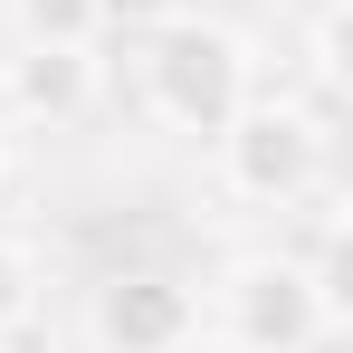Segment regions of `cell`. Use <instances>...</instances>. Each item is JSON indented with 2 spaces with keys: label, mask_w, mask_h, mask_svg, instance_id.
Returning a JSON list of instances; mask_svg holds the SVG:
<instances>
[{
  "label": "cell",
  "mask_w": 353,
  "mask_h": 353,
  "mask_svg": "<svg viewBox=\"0 0 353 353\" xmlns=\"http://www.w3.org/2000/svg\"><path fill=\"white\" fill-rule=\"evenodd\" d=\"M134 96H143V115L163 124V134L210 143L258 96V48H248V29H230V19L181 10V19H163V29L134 39Z\"/></svg>",
  "instance_id": "1"
},
{
  "label": "cell",
  "mask_w": 353,
  "mask_h": 353,
  "mask_svg": "<svg viewBox=\"0 0 353 353\" xmlns=\"http://www.w3.org/2000/svg\"><path fill=\"white\" fill-rule=\"evenodd\" d=\"M201 334H220L230 353H325L344 334V315L325 305L315 268L296 248H248L230 258L210 296H201Z\"/></svg>",
  "instance_id": "2"
},
{
  "label": "cell",
  "mask_w": 353,
  "mask_h": 353,
  "mask_svg": "<svg viewBox=\"0 0 353 353\" xmlns=\"http://www.w3.org/2000/svg\"><path fill=\"white\" fill-rule=\"evenodd\" d=\"M210 163H220V191L248 201V210H305L325 191V115L305 96H248L220 134H210Z\"/></svg>",
  "instance_id": "3"
},
{
  "label": "cell",
  "mask_w": 353,
  "mask_h": 353,
  "mask_svg": "<svg viewBox=\"0 0 353 353\" xmlns=\"http://www.w3.org/2000/svg\"><path fill=\"white\" fill-rule=\"evenodd\" d=\"M201 287L181 268H105L86 287V353H191Z\"/></svg>",
  "instance_id": "4"
},
{
  "label": "cell",
  "mask_w": 353,
  "mask_h": 353,
  "mask_svg": "<svg viewBox=\"0 0 353 353\" xmlns=\"http://www.w3.org/2000/svg\"><path fill=\"white\" fill-rule=\"evenodd\" d=\"M96 96H105V58H96V39H86V48H67V39H19V48L0 58V105H10L19 124L67 134V124L96 115Z\"/></svg>",
  "instance_id": "5"
},
{
  "label": "cell",
  "mask_w": 353,
  "mask_h": 353,
  "mask_svg": "<svg viewBox=\"0 0 353 353\" xmlns=\"http://www.w3.org/2000/svg\"><path fill=\"white\" fill-rule=\"evenodd\" d=\"M353 77V0H315V19H305V86L334 105Z\"/></svg>",
  "instance_id": "6"
},
{
  "label": "cell",
  "mask_w": 353,
  "mask_h": 353,
  "mask_svg": "<svg viewBox=\"0 0 353 353\" xmlns=\"http://www.w3.org/2000/svg\"><path fill=\"white\" fill-rule=\"evenodd\" d=\"M10 29H19V39H67V48L105 39V29H96V0H10Z\"/></svg>",
  "instance_id": "7"
},
{
  "label": "cell",
  "mask_w": 353,
  "mask_h": 353,
  "mask_svg": "<svg viewBox=\"0 0 353 353\" xmlns=\"http://www.w3.org/2000/svg\"><path fill=\"white\" fill-rule=\"evenodd\" d=\"M29 315H39V248L0 230V334H19Z\"/></svg>",
  "instance_id": "8"
},
{
  "label": "cell",
  "mask_w": 353,
  "mask_h": 353,
  "mask_svg": "<svg viewBox=\"0 0 353 353\" xmlns=\"http://www.w3.org/2000/svg\"><path fill=\"white\" fill-rule=\"evenodd\" d=\"M191 0H96V29L105 39H143V29H163V19H181Z\"/></svg>",
  "instance_id": "9"
},
{
  "label": "cell",
  "mask_w": 353,
  "mask_h": 353,
  "mask_svg": "<svg viewBox=\"0 0 353 353\" xmlns=\"http://www.w3.org/2000/svg\"><path fill=\"white\" fill-rule=\"evenodd\" d=\"M0 181H10V134H0Z\"/></svg>",
  "instance_id": "10"
},
{
  "label": "cell",
  "mask_w": 353,
  "mask_h": 353,
  "mask_svg": "<svg viewBox=\"0 0 353 353\" xmlns=\"http://www.w3.org/2000/svg\"><path fill=\"white\" fill-rule=\"evenodd\" d=\"M0 353H19V334H0Z\"/></svg>",
  "instance_id": "11"
}]
</instances>
